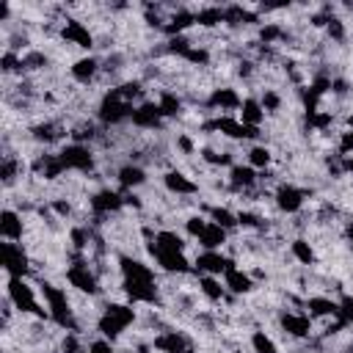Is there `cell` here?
<instances>
[{
    "mask_svg": "<svg viewBox=\"0 0 353 353\" xmlns=\"http://www.w3.org/2000/svg\"><path fill=\"white\" fill-rule=\"evenodd\" d=\"M66 74L72 83H77L80 88H94L102 77V58L97 52H88V55H80V58H72L69 66H66Z\"/></svg>",
    "mask_w": 353,
    "mask_h": 353,
    "instance_id": "1",
    "label": "cell"
},
{
    "mask_svg": "<svg viewBox=\"0 0 353 353\" xmlns=\"http://www.w3.org/2000/svg\"><path fill=\"white\" fill-rule=\"evenodd\" d=\"M157 182H160V188H163L168 196H174V199H190V196H199V193H201V185H199L185 168H179V165L163 171V174L157 176Z\"/></svg>",
    "mask_w": 353,
    "mask_h": 353,
    "instance_id": "2",
    "label": "cell"
},
{
    "mask_svg": "<svg viewBox=\"0 0 353 353\" xmlns=\"http://www.w3.org/2000/svg\"><path fill=\"white\" fill-rule=\"evenodd\" d=\"M221 279H223V284H226V292L234 295V298H251V295L259 290L256 281L251 279V273H248L243 265H237V262H232L229 270H226Z\"/></svg>",
    "mask_w": 353,
    "mask_h": 353,
    "instance_id": "3",
    "label": "cell"
},
{
    "mask_svg": "<svg viewBox=\"0 0 353 353\" xmlns=\"http://www.w3.org/2000/svg\"><path fill=\"white\" fill-rule=\"evenodd\" d=\"M28 237V218L14 207H3L0 212V240L3 243H25Z\"/></svg>",
    "mask_w": 353,
    "mask_h": 353,
    "instance_id": "4",
    "label": "cell"
},
{
    "mask_svg": "<svg viewBox=\"0 0 353 353\" xmlns=\"http://www.w3.org/2000/svg\"><path fill=\"white\" fill-rule=\"evenodd\" d=\"M232 259L223 251H201L193 256V273L196 276H223L229 270Z\"/></svg>",
    "mask_w": 353,
    "mask_h": 353,
    "instance_id": "5",
    "label": "cell"
},
{
    "mask_svg": "<svg viewBox=\"0 0 353 353\" xmlns=\"http://www.w3.org/2000/svg\"><path fill=\"white\" fill-rule=\"evenodd\" d=\"M303 312H306L314 323L339 317V298H334V295H320V292L306 295V301H303Z\"/></svg>",
    "mask_w": 353,
    "mask_h": 353,
    "instance_id": "6",
    "label": "cell"
},
{
    "mask_svg": "<svg viewBox=\"0 0 353 353\" xmlns=\"http://www.w3.org/2000/svg\"><path fill=\"white\" fill-rule=\"evenodd\" d=\"M243 163H248L254 171H268L276 165V152L270 143H248L245 146V154H243Z\"/></svg>",
    "mask_w": 353,
    "mask_h": 353,
    "instance_id": "7",
    "label": "cell"
},
{
    "mask_svg": "<svg viewBox=\"0 0 353 353\" xmlns=\"http://www.w3.org/2000/svg\"><path fill=\"white\" fill-rule=\"evenodd\" d=\"M245 347H248V353H281L279 339H276L265 325H256V328L248 331Z\"/></svg>",
    "mask_w": 353,
    "mask_h": 353,
    "instance_id": "8",
    "label": "cell"
},
{
    "mask_svg": "<svg viewBox=\"0 0 353 353\" xmlns=\"http://www.w3.org/2000/svg\"><path fill=\"white\" fill-rule=\"evenodd\" d=\"M237 119H240L245 127H265V124H268V113H265V108L259 105L256 94H245V97H243V105H240V110H237Z\"/></svg>",
    "mask_w": 353,
    "mask_h": 353,
    "instance_id": "9",
    "label": "cell"
},
{
    "mask_svg": "<svg viewBox=\"0 0 353 353\" xmlns=\"http://www.w3.org/2000/svg\"><path fill=\"white\" fill-rule=\"evenodd\" d=\"M232 240V234L226 232V229H221L218 223H207V229L201 232V237L196 240V245L201 248V251H223L226 248V243Z\"/></svg>",
    "mask_w": 353,
    "mask_h": 353,
    "instance_id": "10",
    "label": "cell"
},
{
    "mask_svg": "<svg viewBox=\"0 0 353 353\" xmlns=\"http://www.w3.org/2000/svg\"><path fill=\"white\" fill-rule=\"evenodd\" d=\"M85 353H119V345L105 339V336H97V339H91L85 345Z\"/></svg>",
    "mask_w": 353,
    "mask_h": 353,
    "instance_id": "11",
    "label": "cell"
},
{
    "mask_svg": "<svg viewBox=\"0 0 353 353\" xmlns=\"http://www.w3.org/2000/svg\"><path fill=\"white\" fill-rule=\"evenodd\" d=\"M336 152H339L342 157L353 154V130H350V127L339 130V138H336Z\"/></svg>",
    "mask_w": 353,
    "mask_h": 353,
    "instance_id": "12",
    "label": "cell"
},
{
    "mask_svg": "<svg viewBox=\"0 0 353 353\" xmlns=\"http://www.w3.org/2000/svg\"><path fill=\"white\" fill-rule=\"evenodd\" d=\"M339 317L347 325H353V292H342L339 295Z\"/></svg>",
    "mask_w": 353,
    "mask_h": 353,
    "instance_id": "13",
    "label": "cell"
},
{
    "mask_svg": "<svg viewBox=\"0 0 353 353\" xmlns=\"http://www.w3.org/2000/svg\"><path fill=\"white\" fill-rule=\"evenodd\" d=\"M347 254H350V256H353V243H350V245H347Z\"/></svg>",
    "mask_w": 353,
    "mask_h": 353,
    "instance_id": "14",
    "label": "cell"
}]
</instances>
